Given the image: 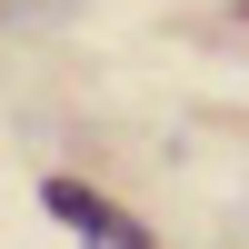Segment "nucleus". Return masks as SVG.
Instances as JSON below:
<instances>
[{
    "instance_id": "nucleus-1",
    "label": "nucleus",
    "mask_w": 249,
    "mask_h": 249,
    "mask_svg": "<svg viewBox=\"0 0 249 249\" xmlns=\"http://www.w3.org/2000/svg\"><path fill=\"white\" fill-rule=\"evenodd\" d=\"M40 199H50V219H70V239H80V249H150V230H140L120 199L80 190V179H50Z\"/></svg>"
}]
</instances>
